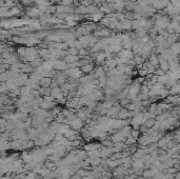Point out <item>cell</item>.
<instances>
[{"instance_id": "cell-1", "label": "cell", "mask_w": 180, "mask_h": 179, "mask_svg": "<svg viewBox=\"0 0 180 179\" xmlns=\"http://www.w3.org/2000/svg\"><path fill=\"white\" fill-rule=\"evenodd\" d=\"M68 77L74 78V79H79L80 77H82L84 74L82 73L80 68H72V69H68L65 71Z\"/></svg>"}, {"instance_id": "cell-2", "label": "cell", "mask_w": 180, "mask_h": 179, "mask_svg": "<svg viewBox=\"0 0 180 179\" xmlns=\"http://www.w3.org/2000/svg\"><path fill=\"white\" fill-rule=\"evenodd\" d=\"M53 69L55 71H59V72H63L66 71L68 69V63L65 62L64 60H61V59H57L53 62Z\"/></svg>"}, {"instance_id": "cell-3", "label": "cell", "mask_w": 180, "mask_h": 179, "mask_svg": "<svg viewBox=\"0 0 180 179\" xmlns=\"http://www.w3.org/2000/svg\"><path fill=\"white\" fill-rule=\"evenodd\" d=\"M71 127V129L75 130L76 132H80L81 130L83 129V127H85V123H83V121L81 120V119L79 118H76L75 120L71 121L70 124H68Z\"/></svg>"}, {"instance_id": "cell-4", "label": "cell", "mask_w": 180, "mask_h": 179, "mask_svg": "<svg viewBox=\"0 0 180 179\" xmlns=\"http://www.w3.org/2000/svg\"><path fill=\"white\" fill-rule=\"evenodd\" d=\"M102 149V144L101 143H97V142H87L83 146V150L89 152H93L96 150H101Z\"/></svg>"}, {"instance_id": "cell-5", "label": "cell", "mask_w": 180, "mask_h": 179, "mask_svg": "<svg viewBox=\"0 0 180 179\" xmlns=\"http://www.w3.org/2000/svg\"><path fill=\"white\" fill-rule=\"evenodd\" d=\"M158 57H159V68L161 70H163L166 73H168L170 71V61H168L166 58H163L160 55H158Z\"/></svg>"}, {"instance_id": "cell-6", "label": "cell", "mask_w": 180, "mask_h": 179, "mask_svg": "<svg viewBox=\"0 0 180 179\" xmlns=\"http://www.w3.org/2000/svg\"><path fill=\"white\" fill-rule=\"evenodd\" d=\"M80 69L84 75H87V74H92L94 71H95L96 65L94 62H91V63H87V64H84L83 67H81Z\"/></svg>"}, {"instance_id": "cell-7", "label": "cell", "mask_w": 180, "mask_h": 179, "mask_svg": "<svg viewBox=\"0 0 180 179\" xmlns=\"http://www.w3.org/2000/svg\"><path fill=\"white\" fill-rule=\"evenodd\" d=\"M120 110H121V106H113L112 108H110V110L108 111V114H106V116L110 117V118H113V119L118 118V114H119Z\"/></svg>"}, {"instance_id": "cell-8", "label": "cell", "mask_w": 180, "mask_h": 179, "mask_svg": "<svg viewBox=\"0 0 180 179\" xmlns=\"http://www.w3.org/2000/svg\"><path fill=\"white\" fill-rule=\"evenodd\" d=\"M106 54L104 52H99V53H97L96 54V58H95V61L94 62L95 63H97L98 65H100V64H103L104 62H106Z\"/></svg>"}, {"instance_id": "cell-9", "label": "cell", "mask_w": 180, "mask_h": 179, "mask_svg": "<svg viewBox=\"0 0 180 179\" xmlns=\"http://www.w3.org/2000/svg\"><path fill=\"white\" fill-rule=\"evenodd\" d=\"M93 74H94V76H95V78H97L98 79V78L106 75V71L104 70L103 65H97L96 69H95V71L93 72Z\"/></svg>"}, {"instance_id": "cell-10", "label": "cell", "mask_w": 180, "mask_h": 179, "mask_svg": "<svg viewBox=\"0 0 180 179\" xmlns=\"http://www.w3.org/2000/svg\"><path fill=\"white\" fill-rule=\"evenodd\" d=\"M34 71H35V69L32 67L30 62L23 63L22 64V68H21V73H25V74H29L30 75V74H32Z\"/></svg>"}, {"instance_id": "cell-11", "label": "cell", "mask_w": 180, "mask_h": 179, "mask_svg": "<svg viewBox=\"0 0 180 179\" xmlns=\"http://www.w3.org/2000/svg\"><path fill=\"white\" fill-rule=\"evenodd\" d=\"M121 46L124 50H132L133 49V39L131 37L126 38V39H124L123 41L121 42Z\"/></svg>"}, {"instance_id": "cell-12", "label": "cell", "mask_w": 180, "mask_h": 179, "mask_svg": "<svg viewBox=\"0 0 180 179\" xmlns=\"http://www.w3.org/2000/svg\"><path fill=\"white\" fill-rule=\"evenodd\" d=\"M63 60L65 61L66 63H74V62H77V61L80 60V57H79V55L77 56V55H70L68 54V56L64 57Z\"/></svg>"}, {"instance_id": "cell-13", "label": "cell", "mask_w": 180, "mask_h": 179, "mask_svg": "<svg viewBox=\"0 0 180 179\" xmlns=\"http://www.w3.org/2000/svg\"><path fill=\"white\" fill-rule=\"evenodd\" d=\"M22 13H23V11H22V8H21L20 5H16V6H14V8H10L11 17L12 16H19V15H21Z\"/></svg>"}, {"instance_id": "cell-14", "label": "cell", "mask_w": 180, "mask_h": 179, "mask_svg": "<svg viewBox=\"0 0 180 179\" xmlns=\"http://www.w3.org/2000/svg\"><path fill=\"white\" fill-rule=\"evenodd\" d=\"M75 13H77V14H79V15H89L90 14L89 8L85 6V5H82V4H80V5L77 6Z\"/></svg>"}, {"instance_id": "cell-15", "label": "cell", "mask_w": 180, "mask_h": 179, "mask_svg": "<svg viewBox=\"0 0 180 179\" xmlns=\"http://www.w3.org/2000/svg\"><path fill=\"white\" fill-rule=\"evenodd\" d=\"M52 82H53V78L43 77L40 80V86H41V88H51Z\"/></svg>"}, {"instance_id": "cell-16", "label": "cell", "mask_w": 180, "mask_h": 179, "mask_svg": "<svg viewBox=\"0 0 180 179\" xmlns=\"http://www.w3.org/2000/svg\"><path fill=\"white\" fill-rule=\"evenodd\" d=\"M141 175L144 177V179H151V178H153L154 176H155V173L152 171L151 168H149V169H144V170H143L142 173H141Z\"/></svg>"}, {"instance_id": "cell-17", "label": "cell", "mask_w": 180, "mask_h": 179, "mask_svg": "<svg viewBox=\"0 0 180 179\" xmlns=\"http://www.w3.org/2000/svg\"><path fill=\"white\" fill-rule=\"evenodd\" d=\"M170 80H171V76L169 73H166V74H163L162 76H159V77H158V82L164 84V86H166Z\"/></svg>"}, {"instance_id": "cell-18", "label": "cell", "mask_w": 180, "mask_h": 179, "mask_svg": "<svg viewBox=\"0 0 180 179\" xmlns=\"http://www.w3.org/2000/svg\"><path fill=\"white\" fill-rule=\"evenodd\" d=\"M124 142H125V144L128 146H135L136 144V142H137V139H135L134 137H132V136H128L126 137V139L124 140Z\"/></svg>"}, {"instance_id": "cell-19", "label": "cell", "mask_w": 180, "mask_h": 179, "mask_svg": "<svg viewBox=\"0 0 180 179\" xmlns=\"http://www.w3.org/2000/svg\"><path fill=\"white\" fill-rule=\"evenodd\" d=\"M58 5L63 6H74V0H59Z\"/></svg>"}, {"instance_id": "cell-20", "label": "cell", "mask_w": 180, "mask_h": 179, "mask_svg": "<svg viewBox=\"0 0 180 179\" xmlns=\"http://www.w3.org/2000/svg\"><path fill=\"white\" fill-rule=\"evenodd\" d=\"M179 90H180V86H178L176 82L175 86H173L171 89H169L170 91V95H179Z\"/></svg>"}, {"instance_id": "cell-21", "label": "cell", "mask_w": 180, "mask_h": 179, "mask_svg": "<svg viewBox=\"0 0 180 179\" xmlns=\"http://www.w3.org/2000/svg\"><path fill=\"white\" fill-rule=\"evenodd\" d=\"M16 53L20 57H25V55H27V48H25V46H20V48H17Z\"/></svg>"}, {"instance_id": "cell-22", "label": "cell", "mask_w": 180, "mask_h": 179, "mask_svg": "<svg viewBox=\"0 0 180 179\" xmlns=\"http://www.w3.org/2000/svg\"><path fill=\"white\" fill-rule=\"evenodd\" d=\"M50 54H51L50 49H39V56L41 57V58H43V57L48 56V55Z\"/></svg>"}, {"instance_id": "cell-23", "label": "cell", "mask_w": 180, "mask_h": 179, "mask_svg": "<svg viewBox=\"0 0 180 179\" xmlns=\"http://www.w3.org/2000/svg\"><path fill=\"white\" fill-rule=\"evenodd\" d=\"M46 14H56L57 13V5H50L46 8Z\"/></svg>"}, {"instance_id": "cell-24", "label": "cell", "mask_w": 180, "mask_h": 179, "mask_svg": "<svg viewBox=\"0 0 180 179\" xmlns=\"http://www.w3.org/2000/svg\"><path fill=\"white\" fill-rule=\"evenodd\" d=\"M137 71H138V76H139V77L145 78L147 75H149V72H147V69H143V68H141V69L137 70Z\"/></svg>"}, {"instance_id": "cell-25", "label": "cell", "mask_w": 180, "mask_h": 179, "mask_svg": "<svg viewBox=\"0 0 180 179\" xmlns=\"http://www.w3.org/2000/svg\"><path fill=\"white\" fill-rule=\"evenodd\" d=\"M131 136H132V137H134L135 139L138 140V138L141 136V132L139 131V130H134V129H133L132 132H131Z\"/></svg>"}, {"instance_id": "cell-26", "label": "cell", "mask_w": 180, "mask_h": 179, "mask_svg": "<svg viewBox=\"0 0 180 179\" xmlns=\"http://www.w3.org/2000/svg\"><path fill=\"white\" fill-rule=\"evenodd\" d=\"M130 102H131V100L128 99V98H124V99L119 100V103H120V106H121V108H126V105H128Z\"/></svg>"}, {"instance_id": "cell-27", "label": "cell", "mask_w": 180, "mask_h": 179, "mask_svg": "<svg viewBox=\"0 0 180 179\" xmlns=\"http://www.w3.org/2000/svg\"><path fill=\"white\" fill-rule=\"evenodd\" d=\"M68 53L70 55H77L78 56L79 55V50L76 48H68Z\"/></svg>"}, {"instance_id": "cell-28", "label": "cell", "mask_w": 180, "mask_h": 179, "mask_svg": "<svg viewBox=\"0 0 180 179\" xmlns=\"http://www.w3.org/2000/svg\"><path fill=\"white\" fill-rule=\"evenodd\" d=\"M21 3H22V5L30 8V6L33 5V3H35V1L34 0H21Z\"/></svg>"}, {"instance_id": "cell-29", "label": "cell", "mask_w": 180, "mask_h": 179, "mask_svg": "<svg viewBox=\"0 0 180 179\" xmlns=\"http://www.w3.org/2000/svg\"><path fill=\"white\" fill-rule=\"evenodd\" d=\"M163 74H166V72H164L163 70L160 69V68H158V69L156 70V72H155V75L158 76V77H159V76H162Z\"/></svg>"}, {"instance_id": "cell-30", "label": "cell", "mask_w": 180, "mask_h": 179, "mask_svg": "<svg viewBox=\"0 0 180 179\" xmlns=\"http://www.w3.org/2000/svg\"><path fill=\"white\" fill-rule=\"evenodd\" d=\"M172 4H180V0H170Z\"/></svg>"}, {"instance_id": "cell-31", "label": "cell", "mask_w": 180, "mask_h": 179, "mask_svg": "<svg viewBox=\"0 0 180 179\" xmlns=\"http://www.w3.org/2000/svg\"><path fill=\"white\" fill-rule=\"evenodd\" d=\"M82 179H95L93 175H87V176H84V177H82Z\"/></svg>"}, {"instance_id": "cell-32", "label": "cell", "mask_w": 180, "mask_h": 179, "mask_svg": "<svg viewBox=\"0 0 180 179\" xmlns=\"http://www.w3.org/2000/svg\"><path fill=\"white\" fill-rule=\"evenodd\" d=\"M175 179H180V172L179 171L175 174Z\"/></svg>"}, {"instance_id": "cell-33", "label": "cell", "mask_w": 180, "mask_h": 179, "mask_svg": "<svg viewBox=\"0 0 180 179\" xmlns=\"http://www.w3.org/2000/svg\"><path fill=\"white\" fill-rule=\"evenodd\" d=\"M176 33H177V34H179V35H180V25H179V27H178V29H177Z\"/></svg>"}, {"instance_id": "cell-34", "label": "cell", "mask_w": 180, "mask_h": 179, "mask_svg": "<svg viewBox=\"0 0 180 179\" xmlns=\"http://www.w3.org/2000/svg\"><path fill=\"white\" fill-rule=\"evenodd\" d=\"M126 1H131V2H137L138 0H126Z\"/></svg>"}, {"instance_id": "cell-35", "label": "cell", "mask_w": 180, "mask_h": 179, "mask_svg": "<svg viewBox=\"0 0 180 179\" xmlns=\"http://www.w3.org/2000/svg\"><path fill=\"white\" fill-rule=\"evenodd\" d=\"M37 179H46V178H44V177H37Z\"/></svg>"}]
</instances>
